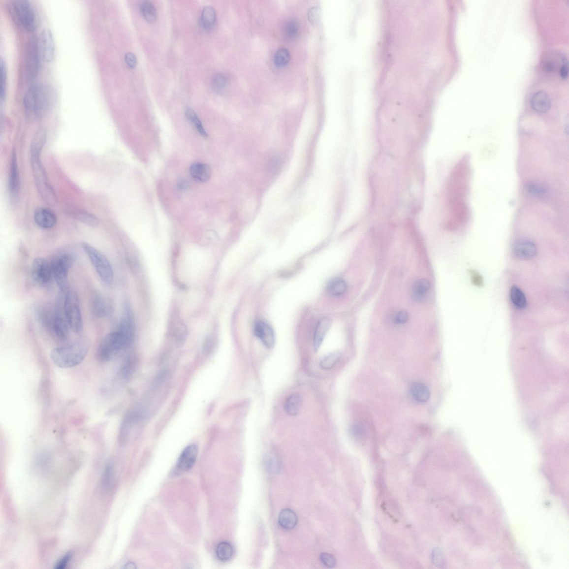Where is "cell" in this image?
Here are the masks:
<instances>
[{"label":"cell","mask_w":569,"mask_h":569,"mask_svg":"<svg viewBox=\"0 0 569 569\" xmlns=\"http://www.w3.org/2000/svg\"><path fill=\"white\" fill-rule=\"evenodd\" d=\"M134 334L135 324L131 310L125 309L118 328L107 334L99 346L97 352L98 360L102 363L113 360L130 346L134 339Z\"/></svg>","instance_id":"cell-1"},{"label":"cell","mask_w":569,"mask_h":569,"mask_svg":"<svg viewBox=\"0 0 569 569\" xmlns=\"http://www.w3.org/2000/svg\"><path fill=\"white\" fill-rule=\"evenodd\" d=\"M57 101V94L49 84L37 83L28 89L24 97V106L30 117L40 119L53 109Z\"/></svg>","instance_id":"cell-2"},{"label":"cell","mask_w":569,"mask_h":569,"mask_svg":"<svg viewBox=\"0 0 569 569\" xmlns=\"http://www.w3.org/2000/svg\"><path fill=\"white\" fill-rule=\"evenodd\" d=\"M46 140V132L40 130L36 133L31 146V162L34 181L41 196L48 202H53L56 199L55 192L52 188L46 171L40 159L41 150Z\"/></svg>","instance_id":"cell-3"},{"label":"cell","mask_w":569,"mask_h":569,"mask_svg":"<svg viewBox=\"0 0 569 569\" xmlns=\"http://www.w3.org/2000/svg\"><path fill=\"white\" fill-rule=\"evenodd\" d=\"M91 343L86 338H81L75 341L53 349L50 357L53 363L59 368L66 369L75 367L83 361L87 356Z\"/></svg>","instance_id":"cell-4"},{"label":"cell","mask_w":569,"mask_h":569,"mask_svg":"<svg viewBox=\"0 0 569 569\" xmlns=\"http://www.w3.org/2000/svg\"><path fill=\"white\" fill-rule=\"evenodd\" d=\"M76 259L74 253L63 250L55 254L50 262L53 278L60 290L66 293L68 290V271Z\"/></svg>","instance_id":"cell-5"},{"label":"cell","mask_w":569,"mask_h":569,"mask_svg":"<svg viewBox=\"0 0 569 569\" xmlns=\"http://www.w3.org/2000/svg\"><path fill=\"white\" fill-rule=\"evenodd\" d=\"M81 246L92 262L101 281L106 284L113 283L114 273L108 258L102 252L88 243H83Z\"/></svg>","instance_id":"cell-6"},{"label":"cell","mask_w":569,"mask_h":569,"mask_svg":"<svg viewBox=\"0 0 569 569\" xmlns=\"http://www.w3.org/2000/svg\"><path fill=\"white\" fill-rule=\"evenodd\" d=\"M8 10L13 20L21 28L32 32L36 28L35 12L28 0H14L8 5Z\"/></svg>","instance_id":"cell-7"},{"label":"cell","mask_w":569,"mask_h":569,"mask_svg":"<svg viewBox=\"0 0 569 569\" xmlns=\"http://www.w3.org/2000/svg\"><path fill=\"white\" fill-rule=\"evenodd\" d=\"M63 313L70 328L75 333H80L83 329V316L78 296L75 292L68 290L66 293L63 303Z\"/></svg>","instance_id":"cell-8"},{"label":"cell","mask_w":569,"mask_h":569,"mask_svg":"<svg viewBox=\"0 0 569 569\" xmlns=\"http://www.w3.org/2000/svg\"><path fill=\"white\" fill-rule=\"evenodd\" d=\"M32 278L35 283L41 286L49 284L53 278L50 262L45 258H35L32 266Z\"/></svg>","instance_id":"cell-9"},{"label":"cell","mask_w":569,"mask_h":569,"mask_svg":"<svg viewBox=\"0 0 569 569\" xmlns=\"http://www.w3.org/2000/svg\"><path fill=\"white\" fill-rule=\"evenodd\" d=\"M38 53L43 61L50 63L55 54V45L53 33L49 28L42 30L37 41Z\"/></svg>","instance_id":"cell-10"},{"label":"cell","mask_w":569,"mask_h":569,"mask_svg":"<svg viewBox=\"0 0 569 569\" xmlns=\"http://www.w3.org/2000/svg\"><path fill=\"white\" fill-rule=\"evenodd\" d=\"M39 58L37 41L32 38L28 43L25 58L26 72L29 80L35 78L37 75Z\"/></svg>","instance_id":"cell-11"},{"label":"cell","mask_w":569,"mask_h":569,"mask_svg":"<svg viewBox=\"0 0 569 569\" xmlns=\"http://www.w3.org/2000/svg\"><path fill=\"white\" fill-rule=\"evenodd\" d=\"M69 328L70 326L65 317L62 316L61 310L59 308L55 309L47 329L59 339L64 341L68 338Z\"/></svg>","instance_id":"cell-12"},{"label":"cell","mask_w":569,"mask_h":569,"mask_svg":"<svg viewBox=\"0 0 569 569\" xmlns=\"http://www.w3.org/2000/svg\"><path fill=\"white\" fill-rule=\"evenodd\" d=\"M91 308L94 316L97 317H108L114 312V306L111 301L98 292L93 294Z\"/></svg>","instance_id":"cell-13"},{"label":"cell","mask_w":569,"mask_h":569,"mask_svg":"<svg viewBox=\"0 0 569 569\" xmlns=\"http://www.w3.org/2000/svg\"><path fill=\"white\" fill-rule=\"evenodd\" d=\"M197 453V447L195 444L185 447L177 462L175 474H181L191 469L195 463Z\"/></svg>","instance_id":"cell-14"},{"label":"cell","mask_w":569,"mask_h":569,"mask_svg":"<svg viewBox=\"0 0 569 569\" xmlns=\"http://www.w3.org/2000/svg\"><path fill=\"white\" fill-rule=\"evenodd\" d=\"M254 334L259 339L265 347L272 348L275 344V335L271 326L266 322L258 321L253 328Z\"/></svg>","instance_id":"cell-15"},{"label":"cell","mask_w":569,"mask_h":569,"mask_svg":"<svg viewBox=\"0 0 569 569\" xmlns=\"http://www.w3.org/2000/svg\"><path fill=\"white\" fill-rule=\"evenodd\" d=\"M34 221L37 225L44 229H50L57 225L58 219L56 215L48 209L38 208L34 213Z\"/></svg>","instance_id":"cell-16"},{"label":"cell","mask_w":569,"mask_h":569,"mask_svg":"<svg viewBox=\"0 0 569 569\" xmlns=\"http://www.w3.org/2000/svg\"><path fill=\"white\" fill-rule=\"evenodd\" d=\"M20 185V175L16 153L15 151H13L11 159L10 176L8 179V190L11 195L14 197L17 195L19 192Z\"/></svg>","instance_id":"cell-17"},{"label":"cell","mask_w":569,"mask_h":569,"mask_svg":"<svg viewBox=\"0 0 569 569\" xmlns=\"http://www.w3.org/2000/svg\"><path fill=\"white\" fill-rule=\"evenodd\" d=\"M514 251L517 257L523 259H529L537 255V248L532 241L521 240L515 245Z\"/></svg>","instance_id":"cell-18"},{"label":"cell","mask_w":569,"mask_h":569,"mask_svg":"<svg viewBox=\"0 0 569 569\" xmlns=\"http://www.w3.org/2000/svg\"><path fill=\"white\" fill-rule=\"evenodd\" d=\"M532 108L539 113H545L551 106L550 96L544 91H539L533 95L531 100Z\"/></svg>","instance_id":"cell-19"},{"label":"cell","mask_w":569,"mask_h":569,"mask_svg":"<svg viewBox=\"0 0 569 569\" xmlns=\"http://www.w3.org/2000/svg\"><path fill=\"white\" fill-rule=\"evenodd\" d=\"M190 172L193 179L202 183L208 181L211 175L210 167L200 162L193 163L190 168Z\"/></svg>","instance_id":"cell-20"},{"label":"cell","mask_w":569,"mask_h":569,"mask_svg":"<svg viewBox=\"0 0 569 569\" xmlns=\"http://www.w3.org/2000/svg\"><path fill=\"white\" fill-rule=\"evenodd\" d=\"M430 284L428 280L421 279L417 280L411 288L412 299L417 302L424 301L429 291Z\"/></svg>","instance_id":"cell-21"},{"label":"cell","mask_w":569,"mask_h":569,"mask_svg":"<svg viewBox=\"0 0 569 569\" xmlns=\"http://www.w3.org/2000/svg\"><path fill=\"white\" fill-rule=\"evenodd\" d=\"M331 321L328 318L324 317L319 320L314 333V344L316 350H318L330 328Z\"/></svg>","instance_id":"cell-22"},{"label":"cell","mask_w":569,"mask_h":569,"mask_svg":"<svg viewBox=\"0 0 569 569\" xmlns=\"http://www.w3.org/2000/svg\"><path fill=\"white\" fill-rule=\"evenodd\" d=\"M302 405L301 396L299 394H292L288 396L284 403V411L287 414L295 416L299 414Z\"/></svg>","instance_id":"cell-23"},{"label":"cell","mask_w":569,"mask_h":569,"mask_svg":"<svg viewBox=\"0 0 569 569\" xmlns=\"http://www.w3.org/2000/svg\"><path fill=\"white\" fill-rule=\"evenodd\" d=\"M297 523L295 512L289 508H285L280 513L279 523L281 527L287 530L294 528Z\"/></svg>","instance_id":"cell-24"},{"label":"cell","mask_w":569,"mask_h":569,"mask_svg":"<svg viewBox=\"0 0 569 569\" xmlns=\"http://www.w3.org/2000/svg\"><path fill=\"white\" fill-rule=\"evenodd\" d=\"M412 397L417 402L424 403L430 398V390L428 386L421 382L412 383L411 388Z\"/></svg>","instance_id":"cell-25"},{"label":"cell","mask_w":569,"mask_h":569,"mask_svg":"<svg viewBox=\"0 0 569 569\" xmlns=\"http://www.w3.org/2000/svg\"><path fill=\"white\" fill-rule=\"evenodd\" d=\"M217 14L214 8L211 6L205 7L202 11L201 24L207 30L212 29L216 24Z\"/></svg>","instance_id":"cell-26"},{"label":"cell","mask_w":569,"mask_h":569,"mask_svg":"<svg viewBox=\"0 0 569 569\" xmlns=\"http://www.w3.org/2000/svg\"><path fill=\"white\" fill-rule=\"evenodd\" d=\"M347 288V284L344 280L336 278L332 280L327 284V291L331 296H339L344 294Z\"/></svg>","instance_id":"cell-27"},{"label":"cell","mask_w":569,"mask_h":569,"mask_svg":"<svg viewBox=\"0 0 569 569\" xmlns=\"http://www.w3.org/2000/svg\"><path fill=\"white\" fill-rule=\"evenodd\" d=\"M510 299L517 309H523L527 307V300L524 292L519 288L513 286L510 292Z\"/></svg>","instance_id":"cell-28"},{"label":"cell","mask_w":569,"mask_h":569,"mask_svg":"<svg viewBox=\"0 0 569 569\" xmlns=\"http://www.w3.org/2000/svg\"><path fill=\"white\" fill-rule=\"evenodd\" d=\"M217 557L222 562L229 560L233 556L234 548L230 543L222 541L219 543L216 549Z\"/></svg>","instance_id":"cell-29"},{"label":"cell","mask_w":569,"mask_h":569,"mask_svg":"<svg viewBox=\"0 0 569 569\" xmlns=\"http://www.w3.org/2000/svg\"><path fill=\"white\" fill-rule=\"evenodd\" d=\"M188 119L190 122L192 126L196 128V130L203 137H206L208 136V133L205 130V128L202 126L200 120L196 114L192 109L188 108L185 111Z\"/></svg>","instance_id":"cell-30"},{"label":"cell","mask_w":569,"mask_h":569,"mask_svg":"<svg viewBox=\"0 0 569 569\" xmlns=\"http://www.w3.org/2000/svg\"><path fill=\"white\" fill-rule=\"evenodd\" d=\"M228 80L227 76L222 74H219L215 76L211 86L215 93L222 94L225 92L228 87Z\"/></svg>","instance_id":"cell-31"},{"label":"cell","mask_w":569,"mask_h":569,"mask_svg":"<svg viewBox=\"0 0 569 569\" xmlns=\"http://www.w3.org/2000/svg\"><path fill=\"white\" fill-rule=\"evenodd\" d=\"M141 11L144 19L149 23H153L157 19V10L153 3L144 1L141 3Z\"/></svg>","instance_id":"cell-32"},{"label":"cell","mask_w":569,"mask_h":569,"mask_svg":"<svg viewBox=\"0 0 569 569\" xmlns=\"http://www.w3.org/2000/svg\"><path fill=\"white\" fill-rule=\"evenodd\" d=\"M173 335L177 343L179 344L184 343L188 335V329L183 322H177L172 329Z\"/></svg>","instance_id":"cell-33"},{"label":"cell","mask_w":569,"mask_h":569,"mask_svg":"<svg viewBox=\"0 0 569 569\" xmlns=\"http://www.w3.org/2000/svg\"><path fill=\"white\" fill-rule=\"evenodd\" d=\"M0 70H1V87H0V100L2 102L5 100L6 93L7 67L5 60L2 58L0 60Z\"/></svg>","instance_id":"cell-34"},{"label":"cell","mask_w":569,"mask_h":569,"mask_svg":"<svg viewBox=\"0 0 569 569\" xmlns=\"http://www.w3.org/2000/svg\"><path fill=\"white\" fill-rule=\"evenodd\" d=\"M283 167V161L279 156L271 157L266 163V171L271 175H275L279 173Z\"/></svg>","instance_id":"cell-35"},{"label":"cell","mask_w":569,"mask_h":569,"mask_svg":"<svg viewBox=\"0 0 569 569\" xmlns=\"http://www.w3.org/2000/svg\"><path fill=\"white\" fill-rule=\"evenodd\" d=\"M340 354L339 352H334L329 353L322 357L320 361V365L321 368L324 370H329L333 367V366L337 363Z\"/></svg>","instance_id":"cell-36"},{"label":"cell","mask_w":569,"mask_h":569,"mask_svg":"<svg viewBox=\"0 0 569 569\" xmlns=\"http://www.w3.org/2000/svg\"><path fill=\"white\" fill-rule=\"evenodd\" d=\"M299 32V24L298 21L295 19L288 20L284 25V33L285 36L290 39L295 38L298 35Z\"/></svg>","instance_id":"cell-37"},{"label":"cell","mask_w":569,"mask_h":569,"mask_svg":"<svg viewBox=\"0 0 569 569\" xmlns=\"http://www.w3.org/2000/svg\"><path fill=\"white\" fill-rule=\"evenodd\" d=\"M290 59L289 51L286 48H281L276 52L274 62L278 66L283 67L286 65L289 62Z\"/></svg>","instance_id":"cell-38"},{"label":"cell","mask_w":569,"mask_h":569,"mask_svg":"<svg viewBox=\"0 0 569 569\" xmlns=\"http://www.w3.org/2000/svg\"><path fill=\"white\" fill-rule=\"evenodd\" d=\"M77 218L79 221L89 226H96L98 225V220L92 214L87 211H80L77 214Z\"/></svg>","instance_id":"cell-39"},{"label":"cell","mask_w":569,"mask_h":569,"mask_svg":"<svg viewBox=\"0 0 569 569\" xmlns=\"http://www.w3.org/2000/svg\"><path fill=\"white\" fill-rule=\"evenodd\" d=\"M113 468L111 465L106 467L102 478V486L105 489H108L110 486L113 475Z\"/></svg>","instance_id":"cell-40"},{"label":"cell","mask_w":569,"mask_h":569,"mask_svg":"<svg viewBox=\"0 0 569 569\" xmlns=\"http://www.w3.org/2000/svg\"><path fill=\"white\" fill-rule=\"evenodd\" d=\"M393 320L395 324H405L409 320L408 313L404 310H401L394 315Z\"/></svg>","instance_id":"cell-41"},{"label":"cell","mask_w":569,"mask_h":569,"mask_svg":"<svg viewBox=\"0 0 569 569\" xmlns=\"http://www.w3.org/2000/svg\"><path fill=\"white\" fill-rule=\"evenodd\" d=\"M528 192L533 196L541 195L545 192V189L536 184H530L527 187Z\"/></svg>","instance_id":"cell-42"},{"label":"cell","mask_w":569,"mask_h":569,"mask_svg":"<svg viewBox=\"0 0 569 569\" xmlns=\"http://www.w3.org/2000/svg\"><path fill=\"white\" fill-rule=\"evenodd\" d=\"M320 560L322 564L328 568H333L336 564L335 558L329 554H321L320 555Z\"/></svg>","instance_id":"cell-43"},{"label":"cell","mask_w":569,"mask_h":569,"mask_svg":"<svg viewBox=\"0 0 569 569\" xmlns=\"http://www.w3.org/2000/svg\"><path fill=\"white\" fill-rule=\"evenodd\" d=\"M73 557V553L69 552L66 554L64 557L60 559L56 565L55 568L57 569H63L66 567L67 564L70 562Z\"/></svg>","instance_id":"cell-44"},{"label":"cell","mask_w":569,"mask_h":569,"mask_svg":"<svg viewBox=\"0 0 569 569\" xmlns=\"http://www.w3.org/2000/svg\"><path fill=\"white\" fill-rule=\"evenodd\" d=\"M433 562L435 566L438 567L442 566L443 564V559L442 551L438 549H435L433 551Z\"/></svg>","instance_id":"cell-45"},{"label":"cell","mask_w":569,"mask_h":569,"mask_svg":"<svg viewBox=\"0 0 569 569\" xmlns=\"http://www.w3.org/2000/svg\"><path fill=\"white\" fill-rule=\"evenodd\" d=\"M125 60L128 67L133 68L135 67L137 60L135 55L132 53H127L125 57Z\"/></svg>","instance_id":"cell-46"},{"label":"cell","mask_w":569,"mask_h":569,"mask_svg":"<svg viewBox=\"0 0 569 569\" xmlns=\"http://www.w3.org/2000/svg\"><path fill=\"white\" fill-rule=\"evenodd\" d=\"M559 75L564 80H566L568 77V63L563 64L560 68L559 71Z\"/></svg>","instance_id":"cell-47"},{"label":"cell","mask_w":569,"mask_h":569,"mask_svg":"<svg viewBox=\"0 0 569 569\" xmlns=\"http://www.w3.org/2000/svg\"><path fill=\"white\" fill-rule=\"evenodd\" d=\"M318 8L313 7L309 13V17L311 22H314L318 17Z\"/></svg>","instance_id":"cell-48"},{"label":"cell","mask_w":569,"mask_h":569,"mask_svg":"<svg viewBox=\"0 0 569 569\" xmlns=\"http://www.w3.org/2000/svg\"><path fill=\"white\" fill-rule=\"evenodd\" d=\"M352 432L353 435H354L355 437L356 436L358 437L361 436V435H362V433H363V430H362L361 429L359 428V427L357 426L353 427V428L352 429Z\"/></svg>","instance_id":"cell-49"},{"label":"cell","mask_w":569,"mask_h":569,"mask_svg":"<svg viewBox=\"0 0 569 569\" xmlns=\"http://www.w3.org/2000/svg\"><path fill=\"white\" fill-rule=\"evenodd\" d=\"M125 568H127V569H135L136 567L135 566V564H133L132 563H128L127 564H126V566Z\"/></svg>","instance_id":"cell-50"}]
</instances>
